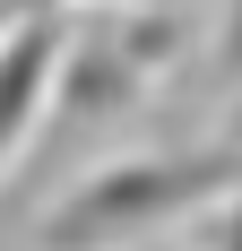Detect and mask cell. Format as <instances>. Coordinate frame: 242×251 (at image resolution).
Listing matches in <instances>:
<instances>
[{"label":"cell","mask_w":242,"mask_h":251,"mask_svg":"<svg viewBox=\"0 0 242 251\" xmlns=\"http://www.w3.org/2000/svg\"><path fill=\"white\" fill-rule=\"evenodd\" d=\"M208 251H242V191L208 208Z\"/></svg>","instance_id":"3"},{"label":"cell","mask_w":242,"mask_h":251,"mask_svg":"<svg viewBox=\"0 0 242 251\" xmlns=\"http://www.w3.org/2000/svg\"><path fill=\"white\" fill-rule=\"evenodd\" d=\"M61 44H70V9H26L0 35V174L35 148L52 104V70H61Z\"/></svg>","instance_id":"2"},{"label":"cell","mask_w":242,"mask_h":251,"mask_svg":"<svg viewBox=\"0 0 242 251\" xmlns=\"http://www.w3.org/2000/svg\"><path fill=\"white\" fill-rule=\"evenodd\" d=\"M242 191V148H182V156H121L70 182L61 200L26 226L35 251H130L147 234L208 217L217 200Z\"/></svg>","instance_id":"1"},{"label":"cell","mask_w":242,"mask_h":251,"mask_svg":"<svg viewBox=\"0 0 242 251\" xmlns=\"http://www.w3.org/2000/svg\"><path fill=\"white\" fill-rule=\"evenodd\" d=\"M9 18H26V9H0V35H9Z\"/></svg>","instance_id":"4"}]
</instances>
